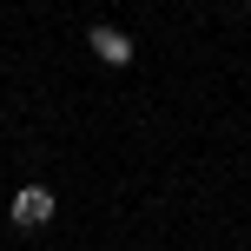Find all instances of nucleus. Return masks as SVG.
<instances>
[{
  "label": "nucleus",
  "mask_w": 251,
  "mask_h": 251,
  "mask_svg": "<svg viewBox=\"0 0 251 251\" xmlns=\"http://www.w3.org/2000/svg\"><path fill=\"white\" fill-rule=\"evenodd\" d=\"M13 225H26V231H33V225H53V185L33 178V185L13 192Z\"/></svg>",
  "instance_id": "1"
},
{
  "label": "nucleus",
  "mask_w": 251,
  "mask_h": 251,
  "mask_svg": "<svg viewBox=\"0 0 251 251\" xmlns=\"http://www.w3.org/2000/svg\"><path fill=\"white\" fill-rule=\"evenodd\" d=\"M86 47L100 53L106 66H126V60H132V40H126L119 26H93V33H86Z\"/></svg>",
  "instance_id": "2"
}]
</instances>
